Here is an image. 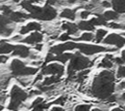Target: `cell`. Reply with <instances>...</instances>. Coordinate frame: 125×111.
<instances>
[{
    "mask_svg": "<svg viewBox=\"0 0 125 111\" xmlns=\"http://www.w3.org/2000/svg\"><path fill=\"white\" fill-rule=\"evenodd\" d=\"M115 76L112 71L109 70H104L100 72L98 75H96L92 88L91 92L92 95L99 98L100 100H105L107 96H109L111 93L114 92L115 90V84H114Z\"/></svg>",
    "mask_w": 125,
    "mask_h": 111,
    "instance_id": "6da1fadb",
    "label": "cell"
},
{
    "mask_svg": "<svg viewBox=\"0 0 125 111\" xmlns=\"http://www.w3.org/2000/svg\"><path fill=\"white\" fill-rule=\"evenodd\" d=\"M69 60L70 61H69L68 66H67L68 76H72L76 72L83 70V69H86L88 67H91L94 64L93 60L89 59L88 57L83 56V54L78 53V52H76L75 54H72V56Z\"/></svg>",
    "mask_w": 125,
    "mask_h": 111,
    "instance_id": "7a4b0ae2",
    "label": "cell"
},
{
    "mask_svg": "<svg viewBox=\"0 0 125 111\" xmlns=\"http://www.w3.org/2000/svg\"><path fill=\"white\" fill-rule=\"evenodd\" d=\"M29 13H30L29 18H37V19L45 20V21L54 19L58 15L57 10L48 4H46L43 8L33 5L32 9L29 11Z\"/></svg>",
    "mask_w": 125,
    "mask_h": 111,
    "instance_id": "3957f363",
    "label": "cell"
},
{
    "mask_svg": "<svg viewBox=\"0 0 125 111\" xmlns=\"http://www.w3.org/2000/svg\"><path fill=\"white\" fill-rule=\"evenodd\" d=\"M28 94L18 86H14L11 91V103L9 104L8 108L10 110H17L19 106L27 98Z\"/></svg>",
    "mask_w": 125,
    "mask_h": 111,
    "instance_id": "277c9868",
    "label": "cell"
},
{
    "mask_svg": "<svg viewBox=\"0 0 125 111\" xmlns=\"http://www.w3.org/2000/svg\"><path fill=\"white\" fill-rule=\"evenodd\" d=\"M76 49L79 50V52L85 56H95L97 54L103 53V52H108V48L104 46L100 45H93V44H82L77 43Z\"/></svg>",
    "mask_w": 125,
    "mask_h": 111,
    "instance_id": "5b68a950",
    "label": "cell"
},
{
    "mask_svg": "<svg viewBox=\"0 0 125 111\" xmlns=\"http://www.w3.org/2000/svg\"><path fill=\"white\" fill-rule=\"evenodd\" d=\"M103 42L106 46H114L117 49H121L125 46V37L120 34L110 33L104 38Z\"/></svg>",
    "mask_w": 125,
    "mask_h": 111,
    "instance_id": "8992f818",
    "label": "cell"
},
{
    "mask_svg": "<svg viewBox=\"0 0 125 111\" xmlns=\"http://www.w3.org/2000/svg\"><path fill=\"white\" fill-rule=\"evenodd\" d=\"M64 73V67L60 63H51L42 68L43 75H57L62 77Z\"/></svg>",
    "mask_w": 125,
    "mask_h": 111,
    "instance_id": "52a82bcc",
    "label": "cell"
},
{
    "mask_svg": "<svg viewBox=\"0 0 125 111\" xmlns=\"http://www.w3.org/2000/svg\"><path fill=\"white\" fill-rule=\"evenodd\" d=\"M76 45L77 43L75 42H68V41H65L63 44H59V45H56V46H53L52 48H50L49 50V53L53 54V55H60L65 51H73L76 49Z\"/></svg>",
    "mask_w": 125,
    "mask_h": 111,
    "instance_id": "ba28073f",
    "label": "cell"
},
{
    "mask_svg": "<svg viewBox=\"0 0 125 111\" xmlns=\"http://www.w3.org/2000/svg\"><path fill=\"white\" fill-rule=\"evenodd\" d=\"M61 29L65 30L66 33L72 36H77L79 35V28L76 23L70 22V21H65L61 25Z\"/></svg>",
    "mask_w": 125,
    "mask_h": 111,
    "instance_id": "9c48e42d",
    "label": "cell"
},
{
    "mask_svg": "<svg viewBox=\"0 0 125 111\" xmlns=\"http://www.w3.org/2000/svg\"><path fill=\"white\" fill-rule=\"evenodd\" d=\"M13 55L20 56L21 57H27L30 56V50L26 46L18 45V46H15V48L13 50Z\"/></svg>",
    "mask_w": 125,
    "mask_h": 111,
    "instance_id": "30bf717a",
    "label": "cell"
},
{
    "mask_svg": "<svg viewBox=\"0 0 125 111\" xmlns=\"http://www.w3.org/2000/svg\"><path fill=\"white\" fill-rule=\"evenodd\" d=\"M24 43L26 44H30V45H35L37 43H40L43 41V35L39 32H34L31 33L29 36H27L26 38H24L22 40Z\"/></svg>",
    "mask_w": 125,
    "mask_h": 111,
    "instance_id": "8fae6325",
    "label": "cell"
},
{
    "mask_svg": "<svg viewBox=\"0 0 125 111\" xmlns=\"http://www.w3.org/2000/svg\"><path fill=\"white\" fill-rule=\"evenodd\" d=\"M11 20L7 16H0V34L9 35L13 31V29L7 28V24Z\"/></svg>",
    "mask_w": 125,
    "mask_h": 111,
    "instance_id": "7c38bea8",
    "label": "cell"
},
{
    "mask_svg": "<svg viewBox=\"0 0 125 111\" xmlns=\"http://www.w3.org/2000/svg\"><path fill=\"white\" fill-rule=\"evenodd\" d=\"M41 29V24L39 22L36 21H31L29 23H27L25 26H22L20 30L21 34H26L30 31H38Z\"/></svg>",
    "mask_w": 125,
    "mask_h": 111,
    "instance_id": "4fadbf2b",
    "label": "cell"
},
{
    "mask_svg": "<svg viewBox=\"0 0 125 111\" xmlns=\"http://www.w3.org/2000/svg\"><path fill=\"white\" fill-rule=\"evenodd\" d=\"M77 9H69V8H64L62 11L60 13V17L62 18H66L68 20H74L77 17L76 14Z\"/></svg>",
    "mask_w": 125,
    "mask_h": 111,
    "instance_id": "5bb4252c",
    "label": "cell"
},
{
    "mask_svg": "<svg viewBox=\"0 0 125 111\" xmlns=\"http://www.w3.org/2000/svg\"><path fill=\"white\" fill-rule=\"evenodd\" d=\"M24 63L22 61H21L20 59H14L11 63V70H12V73L13 75L15 76H19L20 75V72L21 71V69L24 67Z\"/></svg>",
    "mask_w": 125,
    "mask_h": 111,
    "instance_id": "9a60e30c",
    "label": "cell"
},
{
    "mask_svg": "<svg viewBox=\"0 0 125 111\" xmlns=\"http://www.w3.org/2000/svg\"><path fill=\"white\" fill-rule=\"evenodd\" d=\"M10 20L12 21H23L24 19L29 18V15L21 13V12H11L10 15L8 16Z\"/></svg>",
    "mask_w": 125,
    "mask_h": 111,
    "instance_id": "2e32d148",
    "label": "cell"
},
{
    "mask_svg": "<svg viewBox=\"0 0 125 111\" xmlns=\"http://www.w3.org/2000/svg\"><path fill=\"white\" fill-rule=\"evenodd\" d=\"M111 7L118 14L125 13V0H110Z\"/></svg>",
    "mask_w": 125,
    "mask_h": 111,
    "instance_id": "e0dca14e",
    "label": "cell"
},
{
    "mask_svg": "<svg viewBox=\"0 0 125 111\" xmlns=\"http://www.w3.org/2000/svg\"><path fill=\"white\" fill-rule=\"evenodd\" d=\"M77 26L79 28V30H86V31H94L96 28L95 26L89 21V20H85V19H81L78 21Z\"/></svg>",
    "mask_w": 125,
    "mask_h": 111,
    "instance_id": "ac0fdd59",
    "label": "cell"
},
{
    "mask_svg": "<svg viewBox=\"0 0 125 111\" xmlns=\"http://www.w3.org/2000/svg\"><path fill=\"white\" fill-rule=\"evenodd\" d=\"M95 27L96 26H103V25H106V23H107V20L104 18V16L101 14V15H98V16H96V18H91L90 20H89Z\"/></svg>",
    "mask_w": 125,
    "mask_h": 111,
    "instance_id": "d6986e66",
    "label": "cell"
},
{
    "mask_svg": "<svg viewBox=\"0 0 125 111\" xmlns=\"http://www.w3.org/2000/svg\"><path fill=\"white\" fill-rule=\"evenodd\" d=\"M62 81V77L57 76V75H51L50 77H47L41 85L43 86H50V85H54V84H59Z\"/></svg>",
    "mask_w": 125,
    "mask_h": 111,
    "instance_id": "ffe728a7",
    "label": "cell"
},
{
    "mask_svg": "<svg viewBox=\"0 0 125 111\" xmlns=\"http://www.w3.org/2000/svg\"><path fill=\"white\" fill-rule=\"evenodd\" d=\"M107 34V30H105L104 28H99L96 30V33L94 35V41L97 43H101L104 38L106 36Z\"/></svg>",
    "mask_w": 125,
    "mask_h": 111,
    "instance_id": "44dd1931",
    "label": "cell"
},
{
    "mask_svg": "<svg viewBox=\"0 0 125 111\" xmlns=\"http://www.w3.org/2000/svg\"><path fill=\"white\" fill-rule=\"evenodd\" d=\"M71 56H72V54H70V53H64L63 52V53H62L60 55H56L54 56V60H58L61 63H65V62H67L71 58Z\"/></svg>",
    "mask_w": 125,
    "mask_h": 111,
    "instance_id": "7402d4cb",
    "label": "cell"
},
{
    "mask_svg": "<svg viewBox=\"0 0 125 111\" xmlns=\"http://www.w3.org/2000/svg\"><path fill=\"white\" fill-rule=\"evenodd\" d=\"M75 41H82V42H92L94 41V34L92 32L86 31L84 33H82L79 37L74 38Z\"/></svg>",
    "mask_w": 125,
    "mask_h": 111,
    "instance_id": "603a6c76",
    "label": "cell"
},
{
    "mask_svg": "<svg viewBox=\"0 0 125 111\" xmlns=\"http://www.w3.org/2000/svg\"><path fill=\"white\" fill-rule=\"evenodd\" d=\"M104 16V18L106 19V20H117L118 18H119V14L117 12H115L114 10L113 11H105L102 14Z\"/></svg>",
    "mask_w": 125,
    "mask_h": 111,
    "instance_id": "cb8c5ba5",
    "label": "cell"
},
{
    "mask_svg": "<svg viewBox=\"0 0 125 111\" xmlns=\"http://www.w3.org/2000/svg\"><path fill=\"white\" fill-rule=\"evenodd\" d=\"M113 66H114L113 61L111 59H109L108 57H106V56H104L101 60V62L98 64V67H103V68H105V69H112Z\"/></svg>",
    "mask_w": 125,
    "mask_h": 111,
    "instance_id": "d4e9b609",
    "label": "cell"
},
{
    "mask_svg": "<svg viewBox=\"0 0 125 111\" xmlns=\"http://www.w3.org/2000/svg\"><path fill=\"white\" fill-rule=\"evenodd\" d=\"M14 48H15L14 45H11V44H8V43L0 44V55L12 53L13 50H14Z\"/></svg>",
    "mask_w": 125,
    "mask_h": 111,
    "instance_id": "484cf974",
    "label": "cell"
},
{
    "mask_svg": "<svg viewBox=\"0 0 125 111\" xmlns=\"http://www.w3.org/2000/svg\"><path fill=\"white\" fill-rule=\"evenodd\" d=\"M37 71H38L37 68H34V67H26V66H24V67L21 69V71L20 72V75H19V76L33 75V74H35Z\"/></svg>",
    "mask_w": 125,
    "mask_h": 111,
    "instance_id": "4316f807",
    "label": "cell"
},
{
    "mask_svg": "<svg viewBox=\"0 0 125 111\" xmlns=\"http://www.w3.org/2000/svg\"><path fill=\"white\" fill-rule=\"evenodd\" d=\"M67 96L66 95H62V96H60L59 98H57L56 100H54L52 103L53 104H58V105H61V106H63L65 103H66V101H67Z\"/></svg>",
    "mask_w": 125,
    "mask_h": 111,
    "instance_id": "83f0119b",
    "label": "cell"
},
{
    "mask_svg": "<svg viewBox=\"0 0 125 111\" xmlns=\"http://www.w3.org/2000/svg\"><path fill=\"white\" fill-rule=\"evenodd\" d=\"M90 15H92V12H91L90 10L83 9L82 11L79 12V18H80L81 19H87Z\"/></svg>",
    "mask_w": 125,
    "mask_h": 111,
    "instance_id": "f1b7e54d",
    "label": "cell"
},
{
    "mask_svg": "<svg viewBox=\"0 0 125 111\" xmlns=\"http://www.w3.org/2000/svg\"><path fill=\"white\" fill-rule=\"evenodd\" d=\"M77 111H88L91 109V105L87 104V103H83V104H78L76 105V107L74 108Z\"/></svg>",
    "mask_w": 125,
    "mask_h": 111,
    "instance_id": "f546056e",
    "label": "cell"
},
{
    "mask_svg": "<svg viewBox=\"0 0 125 111\" xmlns=\"http://www.w3.org/2000/svg\"><path fill=\"white\" fill-rule=\"evenodd\" d=\"M116 77L117 78H125V66L124 65H119L118 69H117V73H116Z\"/></svg>",
    "mask_w": 125,
    "mask_h": 111,
    "instance_id": "4dcf8cb0",
    "label": "cell"
},
{
    "mask_svg": "<svg viewBox=\"0 0 125 111\" xmlns=\"http://www.w3.org/2000/svg\"><path fill=\"white\" fill-rule=\"evenodd\" d=\"M49 105H50V104L45 103L44 101H42V102L38 103L37 105H35V106H34V107H32V108H33L34 110H45V109H48Z\"/></svg>",
    "mask_w": 125,
    "mask_h": 111,
    "instance_id": "1f68e13d",
    "label": "cell"
},
{
    "mask_svg": "<svg viewBox=\"0 0 125 111\" xmlns=\"http://www.w3.org/2000/svg\"><path fill=\"white\" fill-rule=\"evenodd\" d=\"M58 39L60 40V41H62V42H65V41H68L69 39H71V36L68 34V33H62V34H61L59 37H58Z\"/></svg>",
    "mask_w": 125,
    "mask_h": 111,
    "instance_id": "d6a6232c",
    "label": "cell"
},
{
    "mask_svg": "<svg viewBox=\"0 0 125 111\" xmlns=\"http://www.w3.org/2000/svg\"><path fill=\"white\" fill-rule=\"evenodd\" d=\"M117 102L120 104V105H123L125 103V92H122L120 95L117 96Z\"/></svg>",
    "mask_w": 125,
    "mask_h": 111,
    "instance_id": "836d02e7",
    "label": "cell"
},
{
    "mask_svg": "<svg viewBox=\"0 0 125 111\" xmlns=\"http://www.w3.org/2000/svg\"><path fill=\"white\" fill-rule=\"evenodd\" d=\"M101 6L104 8V9H107V8H110L111 7V4H110V1L108 0H104L101 2Z\"/></svg>",
    "mask_w": 125,
    "mask_h": 111,
    "instance_id": "e575fe53",
    "label": "cell"
},
{
    "mask_svg": "<svg viewBox=\"0 0 125 111\" xmlns=\"http://www.w3.org/2000/svg\"><path fill=\"white\" fill-rule=\"evenodd\" d=\"M112 61H113V62H115V63H116V64H118V65H121V64H123V63H124V62H123V60H122V58H121V57H118V56H113Z\"/></svg>",
    "mask_w": 125,
    "mask_h": 111,
    "instance_id": "d590c367",
    "label": "cell"
},
{
    "mask_svg": "<svg viewBox=\"0 0 125 111\" xmlns=\"http://www.w3.org/2000/svg\"><path fill=\"white\" fill-rule=\"evenodd\" d=\"M117 92H120V91H124L125 90V81H122L119 83V85L117 86Z\"/></svg>",
    "mask_w": 125,
    "mask_h": 111,
    "instance_id": "8d00e7d4",
    "label": "cell"
},
{
    "mask_svg": "<svg viewBox=\"0 0 125 111\" xmlns=\"http://www.w3.org/2000/svg\"><path fill=\"white\" fill-rule=\"evenodd\" d=\"M42 101H44V99L42 98V97H37L33 102H32V104H31V107H34L35 105H37L38 103H40V102H42Z\"/></svg>",
    "mask_w": 125,
    "mask_h": 111,
    "instance_id": "74e56055",
    "label": "cell"
},
{
    "mask_svg": "<svg viewBox=\"0 0 125 111\" xmlns=\"http://www.w3.org/2000/svg\"><path fill=\"white\" fill-rule=\"evenodd\" d=\"M52 111H63L64 110V108H62V106H54V107H52V109H51Z\"/></svg>",
    "mask_w": 125,
    "mask_h": 111,
    "instance_id": "f35d334b",
    "label": "cell"
},
{
    "mask_svg": "<svg viewBox=\"0 0 125 111\" xmlns=\"http://www.w3.org/2000/svg\"><path fill=\"white\" fill-rule=\"evenodd\" d=\"M66 1V4L68 5H74V4H77L79 0H65Z\"/></svg>",
    "mask_w": 125,
    "mask_h": 111,
    "instance_id": "ab89813d",
    "label": "cell"
},
{
    "mask_svg": "<svg viewBox=\"0 0 125 111\" xmlns=\"http://www.w3.org/2000/svg\"><path fill=\"white\" fill-rule=\"evenodd\" d=\"M42 48H43V44H39V43L35 44V50H37V51H41Z\"/></svg>",
    "mask_w": 125,
    "mask_h": 111,
    "instance_id": "60d3db41",
    "label": "cell"
},
{
    "mask_svg": "<svg viewBox=\"0 0 125 111\" xmlns=\"http://www.w3.org/2000/svg\"><path fill=\"white\" fill-rule=\"evenodd\" d=\"M7 59H8V57H7V56H0V63H4V62H6V61H7Z\"/></svg>",
    "mask_w": 125,
    "mask_h": 111,
    "instance_id": "b9f144b4",
    "label": "cell"
},
{
    "mask_svg": "<svg viewBox=\"0 0 125 111\" xmlns=\"http://www.w3.org/2000/svg\"><path fill=\"white\" fill-rule=\"evenodd\" d=\"M121 58H122V60H123V62L125 63V50L121 52Z\"/></svg>",
    "mask_w": 125,
    "mask_h": 111,
    "instance_id": "7bdbcfd3",
    "label": "cell"
},
{
    "mask_svg": "<svg viewBox=\"0 0 125 111\" xmlns=\"http://www.w3.org/2000/svg\"><path fill=\"white\" fill-rule=\"evenodd\" d=\"M121 110H123V108H120V107H116L112 109V111H121Z\"/></svg>",
    "mask_w": 125,
    "mask_h": 111,
    "instance_id": "ee69618b",
    "label": "cell"
},
{
    "mask_svg": "<svg viewBox=\"0 0 125 111\" xmlns=\"http://www.w3.org/2000/svg\"><path fill=\"white\" fill-rule=\"evenodd\" d=\"M29 2H31V3H39V2H41V0H28Z\"/></svg>",
    "mask_w": 125,
    "mask_h": 111,
    "instance_id": "f6af8a7d",
    "label": "cell"
},
{
    "mask_svg": "<svg viewBox=\"0 0 125 111\" xmlns=\"http://www.w3.org/2000/svg\"><path fill=\"white\" fill-rule=\"evenodd\" d=\"M13 1H14V2H15V3H18V2H20V1H21V0H13Z\"/></svg>",
    "mask_w": 125,
    "mask_h": 111,
    "instance_id": "bcb514c9",
    "label": "cell"
},
{
    "mask_svg": "<svg viewBox=\"0 0 125 111\" xmlns=\"http://www.w3.org/2000/svg\"><path fill=\"white\" fill-rule=\"evenodd\" d=\"M88 1H90V0H81V2H84V3L85 2H88Z\"/></svg>",
    "mask_w": 125,
    "mask_h": 111,
    "instance_id": "7dc6e473",
    "label": "cell"
},
{
    "mask_svg": "<svg viewBox=\"0 0 125 111\" xmlns=\"http://www.w3.org/2000/svg\"><path fill=\"white\" fill-rule=\"evenodd\" d=\"M122 36H124V37H125V31H124V32H122Z\"/></svg>",
    "mask_w": 125,
    "mask_h": 111,
    "instance_id": "c3c4849f",
    "label": "cell"
},
{
    "mask_svg": "<svg viewBox=\"0 0 125 111\" xmlns=\"http://www.w3.org/2000/svg\"><path fill=\"white\" fill-rule=\"evenodd\" d=\"M2 109H3V106H2V105H0V110H2Z\"/></svg>",
    "mask_w": 125,
    "mask_h": 111,
    "instance_id": "681fc988",
    "label": "cell"
},
{
    "mask_svg": "<svg viewBox=\"0 0 125 111\" xmlns=\"http://www.w3.org/2000/svg\"><path fill=\"white\" fill-rule=\"evenodd\" d=\"M123 109H124V110H125V105H123Z\"/></svg>",
    "mask_w": 125,
    "mask_h": 111,
    "instance_id": "f907efd6",
    "label": "cell"
}]
</instances>
